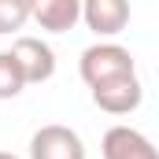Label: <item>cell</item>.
<instances>
[{
    "mask_svg": "<svg viewBox=\"0 0 159 159\" xmlns=\"http://www.w3.org/2000/svg\"><path fill=\"white\" fill-rule=\"evenodd\" d=\"M81 19L96 37H115L129 22V4L126 0H85L81 4Z\"/></svg>",
    "mask_w": 159,
    "mask_h": 159,
    "instance_id": "cell-6",
    "label": "cell"
},
{
    "mask_svg": "<svg viewBox=\"0 0 159 159\" xmlns=\"http://www.w3.org/2000/svg\"><path fill=\"white\" fill-rule=\"evenodd\" d=\"M144 100V85L137 74H126V78H111L104 85H93V104L107 115H129L137 111Z\"/></svg>",
    "mask_w": 159,
    "mask_h": 159,
    "instance_id": "cell-4",
    "label": "cell"
},
{
    "mask_svg": "<svg viewBox=\"0 0 159 159\" xmlns=\"http://www.w3.org/2000/svg\"><path fill=\"white\" fill-rule=\"evenodd\" d=\"M100 152L104 159H159L156 144L133 126H111L100 141Z\"/></svg>",
    "mask_w": 159,
    "mask_h": 159,
    "instance_id": "cell-5",
    "label": "cell"
},
{
    "mask_svg": "<svg viewBox=\"0 0 159 159\" xmlns=\"http://www.w3.org/2000/svg\"><path fill=\"white\" fill-rule=\"evenodd\" d=\"M7 56L15 59V67H19L26 85H41V81H48L56 74V52L41 37H15Z\"/></svg>",
    "mask_w": 159,
    "mask_h": 159,
    "instance_id": "cell-2",
    "label": "cell"
},
{
    "mask_svg": "<svg viewBox=\"0 0 159 159\" xmlns=\"http://www.w3.org/2000/svg\"><path fill=\"white\" fill-rule=\"evenodd\" d=\"M34 0H0V34H15L26 26Z\"/></svg>",
    "mask_w": 159,
    "mask_h": 159,
    "instance_id": "cell-8",
    "label": "cell"
},
{
    "mask_svg": "<svg viewBox=\"0 0 159 159\" xmlns=\"http://www.w3.org/2000/svg\"><path fill=\"white\" fill-rule=\"evenodd\" d=\"M22 89H26V81L19 74L15 59H11L7 52H0V100H15Z\"/></svg>",
    "mask_w": 159,
    "mask_h": 159,
    "instance_id": "cell-9",
    "label": "cell"
},
{
    "mask_svg": "<svg viewBox=\"0 0 159 159\" xmlns=\"http://www.w3.org/2000/svg\"><path fill=\"white\" fill-rule=\"evenodd\" d=\"M30 19L48 34H67L81 19V4L78 0H37L30 7Z\"/></svg>",
    "mask_w": 159,
    "mask_h": 159,
    "instance_id": "cell-7",
    "label": "cell"
},
{
    "mask_svg": "<svg viewBox=\"0 0 159 159\" xmlns=\"http://www.w3.org/2000/svg\"><path fill=\"white\" fill-rule=\"evenodd\" d=\"M0 159H19V156H11V152H0Z\"/></svg>",
    "mask_w": 159,
    "mask_h": 159,
    "instance_id": "cell-10",
    "label": "cell"
},
{
    "mask_svg": "<svg viewBox=\"0 0 159 159\" xmlns=\"http://www.w3.org/2000/svg\"><path fill=\"white\" fill-rule=\"evenodd\" d=\"M30 159H85V144L70 126L48 122L30 137Z\"/></svg>",
    "mask_w": 159,
    "mask_h": 159,
    "instance_id": "cell-3",
    "label": "cell"
},
{
    "mask_svg": "<svg viewBox=\"0 0 159 159\" xmlns=\"http://www.w3.org/2000/svg\"><path fill=\"white\" fill-rule=\"evenodd\" d=\"M78 74L81 81L93 89V85H104L111 78H126V74H137V59L129 48H122L115 41H100V44H89L78 59Z\"/></svg>",
    "mask_w": 159,
    "mask_h": 159,
    "instance_id": "cell-1",
    "label": "cell"
}]
</instances>
